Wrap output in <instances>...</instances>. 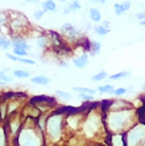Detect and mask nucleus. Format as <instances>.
Returning a JSON list of instances; mask_svg holds the SVG:
<instances>
[{
    "label": "nucleus",
    "mask_w": 145,
    "mask_h": 146,
    "mask_svg": "<svg viewBox=\"0 0 145 146\" xmlns=\"http://www.w3.org/2000/svg\"><path fill=\"white\" fill-rule=\"evenodd\" d=\"M122 5H123V11H124V13H125V12L129 11V8H131V1H123Z\"/></svg>",
    "instance_id": "72a5a7b5"
},
{
    "label": "nucleus",
    "mask_w": 145,
    "mask_h": 146,
    "mask_svg": "<svg viewBox=\"0 0 145 146\" xmlns=\"http://www.w3.org/2000/svg\"><path fill=\"white\" fill-rule=\"evenodd\" d=\"M67 8H69V11H70V13H71V12H74V11H79L82 8V5H81L79 1H71L70 5H69Z\"/></svg>",
    "instance_id": "cd10ccee"
},
{
    "label": "nucleus",
    "mask_w": 145,
    "mask_h": 146,
    "mask_svg": "<svg viewBox=\"0 0 145 146\" xmlns=\"http://www.w3.org/2000/svg\"><path fill=\"white\" fill-rule=\"evenodd\" d=\"M17 134L19 146H42L44 142V133L38 129L36 122L33 126H21Z\"/></svg>",
    "instance_id": "7ed1b4c3"
},
{
    "label": "nucleus",
    "mask_w": 145,
    "mask_h": 146,
    "mask_svg": "<svg viewBox=\"0 0 145 146\" xmlns=\"http://www.w3.org/2000/svg\"><path fill=\"white\" fill-rule=\"evenodd\" d=\"M142 90H144V91H145V83H144V84H142Z\"/></svg>",
    "instance_id": "ea45409f"
},
{
    "label": "nucleus",
    "mask_w": 145,
    "mask_h": 146,
    "mask_svg": "<svg viewBox=\"0 0 145 146\" xmlns=\"http://www.w3.org/2000/svg\"><path fill=\"white\" fill-rule=\"evenodd\" d=\"M9 46H12L9 38L4 37V36H0V49H1V50H5V49H8Z\"/></svg>",
    "instance_id": "4be33fe9"
},
{
    "label": "nucleus",
    "mask_w": 145,
    "mask_h": 146,
    "mask_svg": "<svg viewBox=\"0 0 145 146\" xmlns=\"http://www.w3.org/2000/svg\"><path fill=\"white\" fill-rule=\"evenodd\" d=\"M5 57L8 58V59H11V61H17L19 58L16 57V55H13L12 53H5Z\"/></svg>",
    "instance_id": "f704fd0d"
},
{
    "label": "nucleus",
    "mask_w": 145,
    "mask_h": 146,
    "mask_svg": "<svg viewBox=\"0 0 145 146\" xmlns=\"http://www.w3.org/2000/svg\"><path fill=\"white\" fill-rule=\"evenodd\" d=\"M46 13L44 9H40V11H36L33 13V17H34V20H41L42 17H44V15Z\"/></svg>",
    "instance_id": "2f4dec72"
},
{
    "label": "nucleus",
    "mask_w": 145,
    "mask_h": 146,
    "mask_svg": "<svg viewBox=\"0 0 145 146\" xmlns=\"http://www.w3.org/2000/svg\"><path fill=\"white\" fill-rule=\"evenodd\" d=\"M59 67L67 68V67H69V63H67V62H63V61H62V62H59Z\"/></svg>",
    "instance_id": "e433bc0d"
},
{
    "label": "nucleus",
    "mask_w": 145,
    "mask_h": 146,
    "mask_svg": "<svg viewBox=\"0 0 145 146\" xmlns=\"http://www.w3.org/2000/svg\"><path fill=\"white\" fill-rule=\"evenodd\" d=\"M0 86H4V83H3V82H1V80H0Z\"/></svg>",
    "instance_id": "a19ab883"
},
{
    "label": "nucleus",
    "mask_w": 145,
    "mask_h": 146,
    "mask_svg": "<svg viewBox=\"0 0 145 146\" xmlns=\"http://www.w3.org/2000/svg\"><path fill=\"white\" fill-rule=\"evenodd\" d=\"M73 65L77 68H84L88 66V54L87 53H82V54L77 55L73 58Z\"/></svg>",
    "instance_id": "1a4fd4ad"
},
{
    "label": "nucleus",
    "mask_w": 145,
    "mask_h": 146,
    "mask_svg": "<svg viewBox=\"0 0 145 146\" xmlns=\"http://www.w3.org/2000/svg\"><path fill=\"white\" fill-rule=\"evenodd\" d=\"M94 32L98 34V36H107V34L110 33V29H106L103 25L98 24V25H95L94 27Z\"/></svg>",
    "instance_id": "aec40b11"
},
{
    "label": "nucleus",
    "mask_w": 145,
    "mask_h": 146,
    "mask_svg": "<svg viewBox=\"0 0 145 146\" xmlns=\"http://www.w3.org/2000/svg\"><path fill=\"white\" fill-rule=\"evenodd\" d=\"M78 98L81 99V100H83V102H92L94 100L95 96H91V95H87V94H78Z\"/></svg>",
    "instance_id": "c756f323"
},
{
    "label": "nucleus",
    "mask_w": 145,
    "mask_h": 146,
    "mask_svg": "<svg viewBox=\"0 0 145 146\" xmlns=\"http://www.w3.org/2000/svg\"><path fill=\"white\" fill-rule=\"evenodd\" d=\"M51 79L46 75H36V76H32L31 82L34 83V84H38V86H47L50 83Z\"/></svg>",
    "instance_id": "f8f14e48"
},
{
    "label": "nucleus",
    "mask_w": 145,
    "mask_h": 146,
    "mask_svg": "<svg viewBox=\"0 0 145 146\" xmlns=\"http://www.w3.org/2000/svg\"><path fill=\"white\" fill-rule=\"evenodd\" d=\"M127 92H128V88H125V87H118V88H115L111 94L115 96H123V95H125Z\"/></svg>",
    "instance_id": "a878e982"
},
{
    "label": "nucleus",
    "mask_w": 145,
    "mask_h": 146,
    "mask_svg": "<svg viewBox=\"0 0 145 146\" xmlns=\"http://www.w3.org/2000/svg\"><path fill=\"white\" fill-rule=\"evenodd\" d=\"M114 90L115 87L112 84H103L98 87V92H100V94H111Z\"/></svg>",
    "instance_id": "412c9836"
},
{
    "label": "nucleus",
    "mask_w": 145,
    "mask_h": 146,
    "mask_svg": "<svg viewBox=\"0 0 145 146\" xmlns=\"http://www.w3.org/2000/svg\"><path fill=\"white\" fill-rule=\"evenodd\" d=\"M24 24H28V21L24 15H19V17H12L11 19V29H13V31L21 29L24 27Z\"/></svg>",
    "instance_id": "9d476101"
},
{
    "label": "nucleus",
    "mask_w": 145,
    "mask_h": 146,
    "mask_svg": "<svg viewBox=\"0 0 145 146\" xmlns=\"http://www.w3.org/2000/svg\"><path fill=\"white\" fill-rule=\"evenodd\" d=\"M100 25H103L106 29H110V21H107V20H102V24Z\"/></svg>",
    "instance_id": "c9c22d12"
},
{
    "label": "nucleus",
    "mask_w": 145,
    "mask_h": 146,
    "mask_svg": "<svg viewBox=\"0 0 145 146\" xmlns=\"http://www.w3.org/2000/svg\"><path fill=\"white\" fill-rule=\"evenodd\" d=\"M11 44L13 46V49H23V50L29 51L31 50V45L28 44V41L21 36H15L11 40Z\"/></svg>",
    "instance_id": "6e6552de"
},
{
    "label": "nucleus",
    "mask_w": 145,
    "mask_h": 146,
    "mask_svg": "<svg viewBox=\"0 0 145 146\" xmlns=\"http://www.w3.org/2000/svg\"><path fill=\"white\" fill-rule=\"evenodd\" d=\"M36 44H37V46L40 49H46L50 45V38L45 36V34H41V36H38L36 38Z\"/></svg>",
    "instance_id": "4468645a"
},
{
    "label": "nucleus",
    "mask_w": 145,
    "mask_h": 146,
    "mask_svg": "<svg viewBox=\"0 0 145 146\" xmlns=\"http://www.w3.org/2000/svg\"><path fill=\"white\" fill-rule=\"evenodd\" d=\"M17 62L25 63V65H36V61H34V59H29V58H19Z\"/></svg>",
    "instance_id": "7c9ffc66"
},
{
    "label": "nucleus",
    "mask_w": 145,
    "mask_h": 146,
    "mask_svg": "<svg viewBox=\"0 0 145 146\" xmlns=\"http://www.w3.org/2000/svg\"><path fill=\"white\" fill-rule=\"evenodd\" d=\"M107 143L108 146H127L125 145V134H123V133H108Z\"/></svg>",
    "instance_id": "423d86ee"
},
{
    "label": "nucleus",
    "mask_w": 145,
    "mask_h": 146,
    "mask_svg": "<svg viewBox=\"0 0 145 146\" xmlns=\"http://www.w3.org/2000/svg\"><path fill=\"white\" fill-rule=\"evenodd\" d=\"M65 126V113L61 111H55L46 119V126H45V134L46 138L55 142L62 137Z\"/></svg>",
    "instance_id": "f03ea898"
},
{
    "label": "nucleus",
    "mask_w": 145,
    "mask_h": 146,
    "mask_svg": "<svg viewBox=\"0 0 145 146\" xmlns=\"http://www.w3.org/2000/svg\"><path fill=\"white\" fill-rule=\"evenodd\" d=\"M108 78V74H107V71H104V70H100L99 72H96V74H94L90 78V80L91 82H100V80H104V79H107Z\"/></svg>",
    "instance_id": "a211bd4d"
},
{
    "label": "nucleus",
    "mask_w": 145,
    "mask_h": 146,
    "mask_svg": "<svg viewBox=\"0 0 145 146\" xmlns=\"http://www.w3.org/2000/svg\"><path fill=\"white\" fill-rule=\"evenodd\" d=\"M132 72L129 70H123V71H119L114 75H108V78L111 79V80H119V79H124V78H128L131 76Z\"/></svg>",
    "instance_id": "2eb2a0df"
},
{
    "label": "nucleus",
    "mask_w": 145,
    "mask_h": 146,
    "mask_svg": "<svg viewBox=\"0 0 145 146\" xmlns=\"http://www.w3.org/2000/svg\"><path fill=\"white\" fill-rule=\"evenodd\" d=\"M0 146H7V133L4 128H0Z\"/></svg>",
    "instance_id": "393cba45"
},
{
    "label": "nucleus",
    "mask_w": 145,
    "mask_h": 146,
    "mask_svg": "<svg viewBox=\"0 0 145 146\" xmlns=\"http://www.w3.org/2000/svg\"><path fill=\"white\" fill-rule=\"evenodd\" d=\"M114 9H115V13L118 15V16H122V15L124 13L122 3H115V4H114Z\"/></svg>",
    "instance_id": "c85d7f7f"
},
{
    "label": "nucleus",
    "mask_w": 145,
    "mask_h": 146,
    "mask_svg": "<svg viewBox=\"0 0 145 146\" xmlns=\"http://www.w3.org/2000/svg\"><path fill=\"white\" fill-rule=\"evenodd\" d=\"M135 19H136L137 21H142V20H145V11L137 12V13L135 15Z\"/></svg>",
    "instance_id": "473e14b6"
},
{
    "label": "nucleus",
    "mask_w": 145,
    "mask_h": 146,
    "mask_svg": "<svg viewBox=\"0 0 145 146\" xmlns=\"http://www.w3.org/2000/svg\"><path fill=\"white\" fill-rule=\"evenodd\" d=\"M0 80L3 82L4 84H7V83H12L13 82V76H12V74H8V72H5L4 70H0Z\"/></svg>",
    "instance_id": "6ab92c4d"
},
{
    "label": "nucleus",
    "mask_w": 145,
    "mask_h": 146,
    "mask_svg": "<svg viewBox=\"0 0 145 146\" xmlns=\"http://www.w3.org/2000/svg\"><path fill=\"white\" fill-rule=\"evenodd\" d=\"M54 94L57 96H59L61 99H63V100H71L73 99V95H71L70 92H65V91H61V90H55Z\"/></svg>",
    "instance_id": "b1692460"
},
{
    "label": "nucleus",
    "mask_w": 145,
    "mask_h": 146,
    "mask_svg": "<svg viewBox=\"0 0 145 146\" xmlns=\"http://www.w3.org/2000/svg\"><path fill=\"white\" fill-rule=\"evenodd\" d=\"M71 91L77 92V94H87V95H91V96H96L98 91L95 88H90V87H79V86H75L71 88Z\"/></svg>",
    "instance_id": "ddd939ff"
},
{
    "label": "nucleus",
    "mask_w": 145,
    "mask_h": 146,
    "mask_svg": "<svg viewBox=\"0 0 145 146\" xmlns=\"http://www.w3.org/2000/svg\"><path fill=\"white\" fill-rule=\"evenodd\" d=\"M140 121V115L131 107L122 109H104L103 122L108 133H127L133 125Z\"/></svg>",
    "instance_id": "f257e3e1"
},
{
    "label": "nucleus",
    "mask_w": 145,
    "mask_h": 146,
    "mask_svg": "<svg viewBox=\"0 0 145 146\" xmlns=\"http://www.w3.org/2000/svg\"><path fill=\"white\" fill-rule=\"evenodd\" d=\"M100 126H104V122H103V116H99L98 113L95 112H88L87 116L84 117L83 121V129L84 133L87 136H91V134H95V133L99 132V128Z\"/></svg>",
    "instance_id": "39448f33"
},
{
    "label": "nucleus",
    "mask_w": 145,
    "mask_h": 146,
    "mask_svg": "<svg viewBox=\"0 0 145 146\" xmlns=\"http://www.w3.org/2000/svg\"><path fill=\"white\" fill-rule=\"evenodd\" d=\"M124 134L127 146H145V121L140 120Z\"/></svg>",
    "instance_id": "20e7f679"
},
{
    "label": "nucleus",
    "mask_w": 145,
    "mask_h": 146,
    "mask_svg": "<svg viewBox=\"0 0 145 146\" xmlns=\"http://www.w3.org/2000/svg\"><path fill=\"white\" fill-rule=\"evenodd\" d=\"M88 17L92 23H102V12L99 8L91 7L88 9Z\"/></svg>",
    "instance_id": "9b49d317"
},
{
    "label": "nucleus",
    "mask_w": 145,
    "mask_h": 146,
    "mask_svg": "<svg viewBox=\"0 0 145 146\" xmlns=\"http://www.w3.org/2000/svg\"><path fill=\"white\" fill-rule=\"evenodd\" d=\"M12 76L17 79H25V78H29L31 76V72L27 71V70H13L12 71Z\"/></svg>",
    "instance_id": "f3484780"
},
{
    "label": "nucleus",
    "mask_w": 145,
    "mask_h": 146,
    "mask_svg": "<svg viewBox=\"0 0 145 146\" xmlns=\"http://www.w3.org/2000/svg\"><path fill=\"white\" fill-rule=\"evenodd\" d=\"M95 3L96 4H103V5H104V4H107V1H104V0H98V1H95Z\"/></svg>",
    "instance_id": "4c0bfd02"
},
{
    "label": "nucleus",
    "mask_w": 145,
    "mask_h": 146,
    "mask_svg": "<svg viewBox=\"0 0 145 146\" xmlns=\"http://www.w3.org/2000/svg\"><path fill=\"white\" fill-rule=\"evenodd\" d=\"M12 51H13L12 54L16 55L17 58H27V55H28V51L23 50V49H13Z\"/></svg>",
    "instance_id": "bb28decb"
},
{
    "label": "nucleus",
    "mask_w": 145,
    "mask_h": 146,
    "mask_svg": "<svg viewBox=\"0 0 145 146\" xmlns=\"http://www.w3.org/2000/svg\"><path fill=\"white\" fill-rule=\"evenodd\" d=\"M140 25H141V27H145V20L140 21Z\"/></svg>",
    "instance_id": "58836bf2"
},
{
    "label": "nucleus",
    "mask_w": 145,
    "mask_h": 146,
    "mask_svg": "<svg viewBox=\"0 0 145 146\" xmlns=\"http://www.w3.org/2000/svg\"><path fill=\"white\" fill-rule=\"evenodd\" d=\"M42 9L45 12H54L57 9V4L51 0H45V1H42Z\"/></svg>",
    "instance_id": "dca6fc26"
},
{
    "label": "nucleus",
    "mask_w": 145,
    "mask_h": 146,
    "mask_svg": "<svg viewBox=\"0 0 145 146\" xmlns=\"http://www.w3.org/2000/svg\"><path fill=\"white\" fill-rule=\"evenodd\" d=\"M61 32L70 40H75V38L79 37V31L70 23H65L61 25Z\"/></svg>",
    "instance_id": "0eeeda50"
},
{
    "label": "nucleus",
    "mask_w": 145,
    "mask_h": 146,
    "mask_svg": "<svg viewBox=\"0 0 145 146\" xmlns=\"http://www.w3.org/2000/svg\"><path fill=\"white\" fill-rule=\"evenodd\" d=\"M142 115H144V116H145V108H144V112H142Z\"/></svg>",
    "instance_id": "79ce46f5"
},
{
    "label": "nucleus",
    "mask_w": 145,
    "mask_h": 146,
    "mask_svg": "<svg viewBox=\"0 0 145 146\" xmlns=\"http://www.w3.org/2000/svg\"><path fill=\"white\" fill-rule=\"evenodd\" d=\"M92 50L91 55H98L99 53H100V49H102V44L100 42H98V41H92L91 42V48H90Z\"/></svg>",
    "instance_id": "5701e85b"
}]
</instances>
